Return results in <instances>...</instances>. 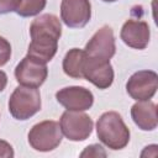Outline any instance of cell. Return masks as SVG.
I'll return each mask as SVG.
<instances>
[{"instance_id": "e0dca14e", "label": "cell", "mask_w": 158, "mask_h": 158, "mask_svg": "<svg viewBox=\"0 0 158 158\" xmlns=\"http://www.w3.org/2000/svg\"><path fill=\"white\" fill-rule=\"evenodd\" d=\"M80 157H106V152L100 144H90L80 153Z\"/></svg>"}, {"instance_id": "d6986e66", "label": "cell", "mask_w": 158, "mask_h": 158, "mask_svg": "<svg viewBox=\"0 0 158 158\" xmlns=\"http://www.w3.org/2000/svg\"><path fill=\"white\" fill-rule=\"evenodd\" d=\"M15 156L12 146L6 142L0 139V158H12Z\"/></svg>"}, {"instance_id": "44dd1931", "label": "cell", "mask_w": 158, "mask_h": 158, "mask_svg": "<svg viewBox=\"0 0 158 158\" xmlns=\"http://www.w3.org/2000/svg\"><path fill=\"white\" fill-rule=\"evenodd\" d=\"M104 2H115V1H117V0H102Z\"/></svg>"}, {"instance_id": "6da1fadb", "label": "cell", "mask_w": 158, "mask_h": 158, "mask_svg": "<svg viewBox=\"0 0 158 158\" xmlns=\"http://www.w3.org/2000/svg\"><path fill=\"white\" fill-rule=\"evenodd\" d=\"M31 42L27 56L44 64L51 62L58 49V40L62 36L59 19L52 14H43L36 17L30 26Z\"/></svg>"}, {"instance_id": "5bb4252c", "label": "cell", "mask_w": 158, "mask_h": 158, "mask_svg": "<svg viewBox=\"0 0 158 158\" xmlns=\"http://www.w3.org/2000/svg\"><path fill=\"white\" fill-rule=\"evenodd\" d=\"M85 60V52L80 48L69 49L62 63L63 72L73 79H83V67Z\"/></svg>"}, {"instance_id": "8fae6325", "label": "cell", "mask_w": 158, "mask_h": 158, "mask_svg": "<svg viewBox=\"0 0 158 158\" xmlns=\"http://www.w3.org/2000/svg\"><path fill=\"white\" fill-rule=\"evenodd\" d=\"M57 101L70 111H85L94 104L93 93L84 86H67L56 93Z\"/></svg>"}, {"instance_id": "ac0fdd59", "label": "cell", "mask_w": 158, "mask_h": 158, "mask_svg": "<svg viewBox=\"0 0 158 158\" xmlns=\"http://www.w3.org/2000/svg\"><path fill=\"white\" fill-rule=\"evenodd\" d=\"M21 0H0V15L16 11Z\"/></svg>"}, {"instance_id": "ffe728a7", "label": "cell", "mask_w": 158, "mask_h": 158, "mask_svg": "<svg viewBox=\"0 0 158 158\" xmlns=\"http://www.w3.org/2000/svg\"><path fill=\"white\" fill-rule=\"evenodd\" d=\"M7 84V75L4 70H0V93L6 88Z\"/></svg>"}, {"instance_id": "5b68a950", "label": "cell", "mask_w": 158, "mask_h": 158, "mask_svg": "<svg viewBox=\"0 0 158 158\" xmlns=\"http://www.w3.org/2000/svg\"><path fill=\"white\" fill-rule=\"evenodd\" d=\"M59 126L62 133L74 142L85 141L93 132L94 122L89 115L83 111H70L67 110L62 114Z\"/></svg>"}, {"instance_id": "ba28073f", "label": "cell", "mask_w": 158, "mask_h": 158, "mask_svg": "<svg viewBox=\"0 0 158 158\" xmlns=\"http://www.w3.org/2000/svg\"><path fill=\"white\" fill-rule=\"evenodd\" d=\"M48 75V68L44 63L26 56L15 68V78L20 85L38 88Z\"/></svg>"}, {"instance_id": "2e32d148", "label": "cell", "mask_w": 158, "mask_h": 158, "mask_svg": "<svg viewBox=\"0 0 158 158\" xmlns=\"http://www.w3.org/2000/svg\"><path fill=\"white\" fill-rule=\"evenodd\" d=\"M11 57V44L10 42L0 36V67L5 65Z\"/></svg>"}, {"instance_id": "52a82bcc", "label": "cell", "mask_w": 158, "mask_h": 158, "mask_svg": "<svg viewBox=\"0 0 158 158\" xmlns=\"http://www.w3.org/2000/svg\"><path fill=\"white\" fill-rule=\"evenodd\" d=\"M84 52L86 57L110 60L116 52L115 36L112 28L106 25L99 28L85 44Z\"/></svg>"}, {"instance_id": "3957f363", "label": "cell", "mask_w": 158, "mask_h": 158, "mask_svg": "<svg viewBox=\"0 0 158 158\" xmlns=\"http://www.w3.org/2000/svg\"><path fill=\"white\" fill-rule=\"evenodd\" d=\"M41 94L37 88L20 85L15 88L9 99V111L19 121H25L41 110Z\"/></svg>"}, {"instance_id": "30bf717a", "label": "cell", "mask_w": 158, "mask_h": 158, "mask_svg": "<svg viewBox=\"0 0 158 158\" xmlns=\"http://www.w3.org/2000/svg\"><path fill=\"white\" fill-rule=\"evenodd\" d=\"M91 17L89 0H62L60 20L70 28H83Z\"/></svg>"}, {"instance_id": "277c9868", "label": "cell", "mask_w": 158, "mask_h": 158, "mask_svg": "<svg viewBox=\"0 0 158 158\" xmlns=\"http://www.w3.org/2000/svg\"><path fill=\"white\" fill-rule=\"evenodd\" d=\"M27 137L30 146L35 151L49 152L60 144L63 133L57 121L46 120L33 125Z\"/></svg>"}, {"instance_id": "7c38bea8", "label": "cell", "mask_w": 158, "mask_h": 158, "mask_svg": "<svg viewBox=\"0 0 158 158\" xmlns=\"http://www.w3.org/2000/svg\"><path fill=\"white\" fill-rule=\"evenodd\" d=\"M120 37L123 43L135 49H144L151 38V30L146 21L127 20L121 28Z\"/></svg>"}, {"instance_id": "9c48e42d", "label": "cell", "mask_w": 158, "mask_h": 158, "mask_svg": "<svg viewBox=\"0 0 158 158\" xmlns=\"http://www.w3.org/2000/svg\"><path fill=\"white\" fill-rule=\"evenodd\" d=\"M83 78L99 89H107L114 81V69L110 60L90 58L85 54Z\"/></svg>"}, {"instance_id": "8992f818", "label": "cell", "mask_w": 158, "mask_h": 158, "mask_svg": "<svg viewBox=\"0 0 158 158\" xmlns=\"http://www.w3.org/2000/svg\"><path fill=\"white\" fill-rule=\"evenodd\" d=\"M158 89V75L153 70H138L126 83L127 94L136 101L149 100Z\"/></svg>"}, {"instance_id": "9a60e30c", "label": "cell", "mask_w": 158, "mask_h": 158, "mask_svg": "<svg viewBox=\"0 0 158 158\" xmlns=\"http://www.w3.org/2000/svg\"><path fill=\"white\" fill-rule=\"evenodd\" d=\"M46 4L47 0H21L15 12L21 17L36 16L46 7Z\"/></svg>"}, {"instance_id": "4fadbf2b", "label": "cell", "mask_w": 158, "mask_h": 158, "mask_svg": "<svg viewBox=\"0 0 158 158\" xmlns=\"http://www.w3.org/2000/svg\"><path fill=\"white\" fill-rule=\"evenodd\" d=\"M131 117L142 131H153L158 125L157 105L151 100L137 101L131 107Z\"/></svg>"}, {"instance_id": "7a4b0ae2", "label": "cell", "mask_w": 158, "mask_h": 158, "mask_svg": "<svg viewBox=\"0 0 158 158\" xmlns=\"http://www.w3.org/2000/svg\"><path fill=\"white\" fill-rule=\"evenodd\" d=\"M96 135L101 143L112 151L122 149L130 142V130L116 111L104 112L98 118Z\"/></svg>"}]
</instances>
